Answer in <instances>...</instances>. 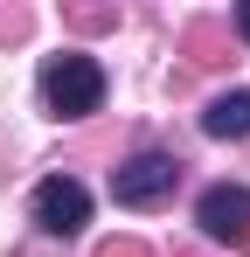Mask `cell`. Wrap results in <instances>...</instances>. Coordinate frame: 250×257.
I'll list each match as a JSON object with an SVG mask.
<instances>
[{"label":"cell","mask_w":250,"mask_h":257,"mask_svg":"<svg viewBox=\"0 0 250 257\" xmlns=\"http://www.w3.org/2000/svg\"><path fill=\"white\" fill-rule=\"evenodd\" d=\"M174 181H181L174 153H132L125 167H111V202L118 209H153V202L174 195Z\"/></svg>","instance_id":"obj_2"},{"label":"cell","mask_w":250,"mask_h":257,"mask_svg":"<svg viewBox=\"0 0 250 257\" xmlns=\"http://www.w3.org/2000/svg\"><path fill=\"white\" fill-rule=\"evenodd\" d=\"M83 222H90V188H83L77 174L35 181V229L42 236H77Z\"/></svg>","instance_id":"obj_3"},{"label":"cell","mask_w":250,"mask_h":257,"mask_svg":"<svg viewBox=\"0 0 250 257\" xmlns=\"http://www.w3.org/2000/svg\"><path fill=\"white\" fill-rule=\"evenodd\" d=\"M202 132H208V139H250V90H222V97H208Z\"/></svg>","instance_id":"obj_5"},{"label":"cell","mask_w":250,"mask_h":257,"mask_svg":"<svg viewBox=\"0 0 250 257\" xmlns=\"http://www.w3.org/2000/svg\"><path fill=\"white\" fill-rule=\"evenodd\" d=\"M243 250H250V236H243Z\"/></svg>","instance_id":"obj_8"},{"label":"cell","mask_w":250,"mask_h":257,"mask_svg":"<svg viewBox=\"0 0 250 257\" xmlns=\"http://www.w3.org/2000/svg\"><path fill=\"white\" fill-rule=\"evenodd\" d=\"M35 90H42V104H49V118H90V111L104 104V70H97V56L63 49V56L42 63Z\"/></svg>","instance_id":"obj_1"},{"label":"cell","mask_w":250,"mask_h":257,"mask_svg":"<svg viewBox=\"0 0 250 257\" xmlns=\"http://www.w3.org/2000/svg\"><path fill=\"white\" fill-rule=\"evenodd\" d=\"M236 35H243V42H250V0H243V7H236Z\"/></svg>","instance_id":"obj_7"},{"label":"cell","mask_w":250,"mask_h":257,"mask_svg":"<svg viewBox=\"0 0 250 257\" xmlns=\"http://www.w3.org/2000/svg\"><path fill=\"white\" fill-rule=\"evenodd\" d=\"M97 257H146V243H132V236H125V243H104Z\"/></svg>","instance_id":"obj_6"},{"label":"cell","mask_w":250,"mask_h":257,"mask_svg":"<svg viewBox=\"0 0 250 257\" xmlns=\"http://www.w3.org/2000/svg\"><path fill=\"white\" fill-rule=\"evenodd\" d=\"M195 222H202L208 243H243V236H250V188L215 181L202 202H195Z\"/></svg>","instance_id":"obj_4"}]
</instances>
